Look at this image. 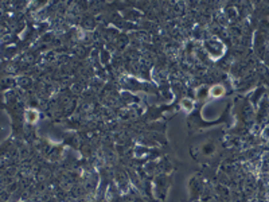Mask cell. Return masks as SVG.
Returning <instances> with one entry per match:
<instances>
[{
    "label": "cell",
    "mask_w": 269,
    "mask_h": 202,
    "mask_svg": "<svg viewBox=\"0 0 269 202\" xmlns=\"http://www.w3.org/2000/svg\"><path fill=\"white\" fill-rule=\"evenodd\" d=\"M26 119H27V121H30V123H34V121H36V119H38V113L30 109V111H27V113H26Z\"/></svg>",
    "instance_id": "obj_1"
},
{
    "label": "cell",
    "mask_w": 269,
    "mask_h": 202,
    "mask_svg": "<svg viewBox=\"0 0 269 202\" xmlns=\"http://www.w3.org/2000/svg\"><path fill=\"white\" fill-rule=\"evenodd\" d=\"M221 94H223V88L222 86H215V88H213L211 89V96H214V97H218V96H221Z\"/></svg>",
    "instance_id": "obj_2"
},
{
    "label": "cell",
    "mask_w": 269,
    "mask_h": 202,
    "mask_svg": "<svg viewBox=\"0 0 269 202\" xmlns=\"http://www.w3.org/2000/svg\"><path fill=\"white\" fill-rule=\"evenodd\" d=\"M182 105H183V108L187 109V111H191V109H193V101L189 100V99H183Z\"/></svg>",
    "instance_id": "obj_3"
}]
</instances>
